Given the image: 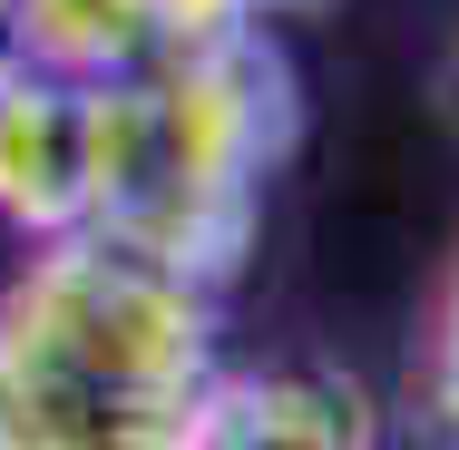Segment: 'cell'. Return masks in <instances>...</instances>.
Segmentation results:
<instances>
[{
  "mask_svg": "<svg viewBox=\"0 0 459 450\" xmlns=\"http://www.w3.org/2000/svg\"><path fill=\"white\" fill-rule=\"evenodd\" d=\"M293 147V69L255 30L79 79V225L225 284Z\"/></svg>",
  "mask_w": 459,
  "mask_h": 450,
  "instance_id": "obj_1",
  "label": "cell"
},
{
  "mask_svg": "<svg viewBox=\"0 0 459 450\" xmlns=\"http://www.w3.org/2000/svg\"><path fill=\"white\" fill-rule=\"evenodd\" d=\"M215 372V284L98 225L39 235L0 294V450H186Z\"/></svg>",
  "mask_w": 459,
  "mask_h": 450,
  "instance_id": "obj_2",
  "label": "cell"
},
{
  "mask_svg": "<svg viewBox=\"0 0 459 450\" xmlns=\"http://www.w3.org/2000/svg\"><path fill=\"white\" fill-rule=\"evenodd\" d=\"M381 441V411L333 362H274V372H205L195 441L186 450H362Z\"/></svg>",
  "mask_w": 459,
  "mask_h": 450,
  "instance_id": "obj_3",
  "label": "cell"
},
{
  "mask_svg": "<svg viewBox=\"0 0 459 450\" xmlns=\"http://www.w3.org/2000/svg\"><path fill=\"white\" fill-rule=\"evenodd\" d=\"M0 216L20 235L79 225V79L0 49Z\"/></svg>",
  "mask_w": 459,
  "mask_h": 450,
  "instance_id": "obj_4",
  "label": "cell"
},
{
  "mask_svg": "<svg viewBox=\"0 0 459 450\" xmlns=\"http://www.w3.org/2000/svg\"><path fill=\"white\" fill-rule=\"evenodd\" d=\"M10 49L59 79H117L157 59V0H10Z\"/></svg>",
  "mask_w": 459,
  "mask_h": 450,
  "instance_id": "obj_5",
  "label": "cell"
},
{
  "mask_svg": "<svg viewBox=\"0 0 459 450\" xmlns=\"http://www.w3.org/2000/svg\"><path fill=\"white\" fill-rule=\"evenodd\" d=\"M430 411H440V431H459V265L440 284V323H430Z\"/></svg>",
  "mask_w": 459,
  "mask_h": 450,
  "instance_id": "obj_6",
  "label": "cell"
},
{
  "mask_svg": "<svg viewBox=\"0 0 459 450\" xmlns=\"http://www.w3.org/2000/svg\"><path fill=\"white\" fill-rule=\"evenodd\" d=\"M450 118H459V59H450Z\"/></svg>",
  "mask_w": 459,
  "mask_h": 450,
  "instance_id": "obj_7",
  "label": "cell"
},
{
  "mask_svg": "<svg viewBox=\"0 0 459 450\" xmlns=\"http://www.w3.org/2000/svg\"><path fill=\"white\" fill-rule=\"evenodd\" d=\"M264 10H303V0H264Z\"/></svg>",
  "mask_w": 459,
  "mask_h": 450,
  "instance_id": "obj_8",
  "label": "cell"
},
{
  "mask_svg": "<svg viewBox=\"0 0 459 450\" xmlns=\"http://www.w3.org/2000/svg\"><path fill=\"white\" fill-rule=\"evenodd\" d=\"M0 30H10V0H0Z\"/></svg>",
  "mask_w": 459,
  "mask_h": 450,
  "instance_id": "obj_9",
  "label": "cell"
}]
</instances>
